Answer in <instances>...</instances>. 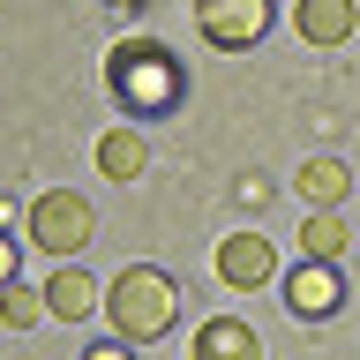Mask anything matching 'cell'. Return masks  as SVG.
<instances>
[{
    "label": "cell",
    "instance_id": "8992f818",
    "mask_svg": "<svg viewBox=\"0 0 360 360\" xmlns=\"http://www.w3.org/2000/svg\"><path fill=\"white\" fill-rule=\"evenodd\" d=\"M285 308L300 315V323H330L338 308H345V263H300L285 270Z\"/></svg>",
    "mask_w": 360,
    "mask_h": 360
},
{
    "label": "cell",
    "instance_id": "3957f363",
    "mask_svg": "<svg viewBox=\"0 0 360 360\" xmlns=\"http://www.w3.org/2000/svg\"><path fill=\"white\" fill-rule=\"evenodd\" d=\"M22 233H30V248L38 255H83L90 233H98V210H90V195H75V188H45L30 210H22Z\"/></svg>",
    "mask_w": 360,
    "mask_h": 360
},
{
    "label": "cell",
    "instance_id": "30bf717a",
    "mask_svg": "<svg viewBox=\"0 0 360 360\" xmlns=\"http://www.w3.org/2000/svg\"><path fill=\"white\" fill-rule=\"evenodd\" d=\"M98 173L105 180H143L150 173V135L143 128H105L98 135Z\"/></svg>",
    "mask_w": 360,
    "mask_h": 360
},
{
    "label": "cell",
    "instance_id": "5bb4252c",
    "mask_svg": "<svg viewBox=\"0 0 360 360\" xmlns=\"http://www.w3.org/2000/svg\"><path fill=\"white\" fill-rule=\"evenodd\" d=\"M15 270H22V240L8 233V225H0V292L15 285Z\"/></svg>",
    "mask_w": 360,
    "mask_h": 360
},
{
    "label": "cell",
    "instance_id": "5b68a950",
    "mask_svg": "<svg viewBox=\"0 0 360 360\" xmlns=\"http://www.w3.org/2000/svg\"><path fill=\"white\" fill-rule=\"evenodd\" d=\"M210 263H218V278H225L233 292H263L270 278H278V240L255 233V225H240V233H225V240H218Z\"/></svg>",
    "mask_w": 360,
    "mask_h": 360
},
{
    "label": "cell",
    "instance_id": "7a4b0ae2",
    "mask_svg": "<svg viewBox=\"0 0 360 360\" xmlns=\"http://www.w3.org/2000/svg\"><path fill=\"white\" fill-rule=\"evenodd\" d=\"M105 323H112V338H128V345L165 338V330L180 323V285H173V270L128 263V270L105 285Z\"/></svg>",
    "mask_w": 360,
    "mask_h": 360
},
{
    "label": "cell",
    "instance_id": "6da1fadb",
    "mask_svg": "<svg viewBox=\"0 0 360 360\" xmlns=\"http://www.w3.org/2000/svg\"><path fill=\"white\" fill-rule=\"evenodd\" d=\"M105 90H112V105L128 112V120H150V112H173V105H180L188 75H180L173 45H158V38H120V45L105 53Z\"/></svg>",
    "mask_w": 360,
    "mask_h": 360
},
{
    "label": "cell",
    "instance_id": "277c9868",
    "mask_svg": "<svg viewBox=\"0 0 360 360\" xmlns=\"http://www.w3.org/2000/svg\"><path fill=\"white\" fill-rule=\"evenodd\" d=\"M278 22V0H195V30L218 53H255Z\"/></svg>",
    "mask_w": 360,
    "mask_h": 360
},
{
    "label": "cell",
    "instance_id": "4fadbf2b",
    "mask_svg": "<svg viewBox=\"0 0 360 360\" xmlns=\"http://www.w3.org/2000/svg\"><path fill=\"white\" fill-rule=\"evenodd\" d=\"M0 323H8V330H38L45 323V285H22L15 278V285L0 292Z\"/></svg>",
    "mask_w": 360,
    "mask_h": 360
},
{
    "label": "cell",
    "instance_id": "9a60e30c",
    "mask_svg": "<svg viewBox=\"0 0 360 360\" xmlns=\"http://www.w3.org/2000/svg\"><path fill=\"white\" fill-rule=\"evenodd\" d=\"M83 360H135L128 338H98V345H83Z\"/></svg>",
    "mask_w": 360,
    "mask_h": 360
},
{
    "label": "cell",
    "instance_id": "9c48e42d",
    "mask_svg": "<svg viewBox=\"0 0 360 360\" xmlns=\"http://www.w3.org/2000/svg\"><path fill=\"white\" fill-rule=\"evenodd\" d=\"M292 188H300V202H308V210H345L353 173H345V158H308V165L292 173Z\"/></svg>",
    "mask_w": 360,
    "mask_h": 360
},
{
    "label": "cell",
    "instance_id": "2e32d148",
    "mask_svg": "<svg viewBox=\"0 0 360 360\" xmlns=\"http://www.w3.org/2000/svg\"><path fill=\"white\" fill-rule=\"evenodd\" d=\"M105 8H120V15H135V8H150V0H105Z\"/></svg>",
    "mask_w": 360,
    "mask_h": 360
},
{
    "label": "cell",
    "instance_id": "8fae6325",
    "mask_svg": "<svg viewBox=\"0 0 360 360\" xmlns=\"http://www.w3.org/2000/svg\"><path fill=\"white\" fill-rule=\"evenodd\" d=\"M195 360H263V338L248 330L240 315H210L195 330Z\"/></svg>",
    "mask_w": 360,
    "mask_h": 360
},
{
    "label": "cell",
    "instance_id": "7c38bea8",
    "mask_svg": "<svg viewBox=\"0 0 360 360\" xmlns=\"http://www.w3.org/2000/svg\"><path fill=\"white\" fill-rule=\"evenodd\" d=\"M300 255L308 263H345V210H308L300 218Z\"/></svg>",
    "mask_w": 360,
    "mask_h": 360
},
{
    "label": "cell",
    "instance_id": "52a82bcc",
    "mask_svg": "<svg viewBox=\"0 0 360 360\" xmlns=\"http://www.w3.org/2000/svg\"><path fill=\"white\" fill-rule=\"evenodd\" d=\"M105 308V285H98V278H90V270H53V278H45V315H53V323H90V315Z\"/></svg>",
    "mask_w": 360,
    "mask_h": 360
},
{
    "label": "cell",
    "instance_id": "ba28073f",
    "mask_svg": "<svg viewBox=\"0 0 360 360\" xmlns=\"http://www.w3.org/2000/svg\"><path fill=\"white\" fill-rule=\"evenodd\" d=\"M292 30L308 45H345L360 30V0H292Z\"/></svg>",
    "mask_w": 360,
    "mask_h": 360
}]
</instances>
